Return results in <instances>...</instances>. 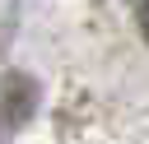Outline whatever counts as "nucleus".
<instances>
[{
    "mask_svg": "<svg viewBox=\"0 0 149 144\" xmlns=\"http://www.w3.org/2000/svg\"><path fill=\"white\" fill-rule=\"evenodd\" d=\"M135 14H140V33L149 37V0H135Z\"/></svg>",
    "mask_w": 149,
    "mask_h": 144,
    "instance_id": "f257e3e1",
    "label": "nucleus"
}]
</instances>
